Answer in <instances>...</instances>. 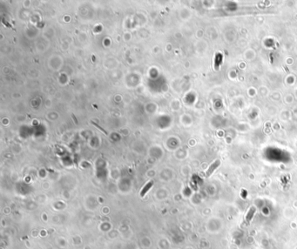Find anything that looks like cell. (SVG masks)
<instances>
[{"mask_svg": "<svg viewBox=\"0 0 297 249\" xmlns=\"http://www.w3.org/2000/svg\"><path fill=\"white\" fill-rule=\"evenodd\" d=\"M254 214H255V208H254V207H251V209L249 210V212L248 213V214H247V216H246V221L248 222V224L250 222V220H252Z\"/></svg>", "mask_w": 297, "mask_h": 249, "instance_id": "3", "label": "cell"}, {"mask_svg": "<svg viewBox=\"0 0 297 249\" xmlns=\"http://www.w3.org/2000/svg\"><path fill=\"white\" fill-rule=\"evenodd\" d=\"M153 181H149V182L146 184L145 187H143V189L141 190V192H140V196L141 197H144V196L146 195V192L150 190V188L153 187Z\"/></svg>", "mask_w": 297, "mask_h": 249, "instance_id": "2", "label": "cell"}, {"mask_svg": "<svg viewBox=\"0 0 297 249\" xmlns=\"http://www.w3.org/2000/svg\"><path fill=\"white\" fill-rule=\"evenodd\" d=\"M221 165V161L219 160H215L214 162H213V164L210 165V167H209L208 171H207V174H206V177H209L211 174H213V172L216 170V168H218V166Z\"/></svg>", "mask_w": 297, "mask_h": 249, "instance_id": "1", "label": "cell"}]
</instances>
